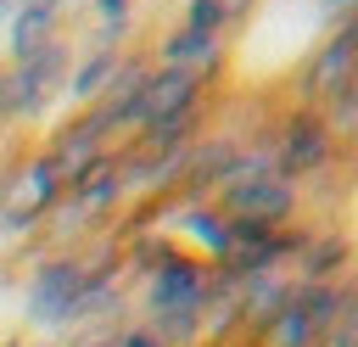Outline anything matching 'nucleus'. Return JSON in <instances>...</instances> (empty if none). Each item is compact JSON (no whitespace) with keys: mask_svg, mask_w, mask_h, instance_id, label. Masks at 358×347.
<instances>
[{"mask_svg":"<svg viewBox=\"0 0 358 347\" xmlns=\"http://www.w3.org/2000/svg\"><path fill=\"white\" fill-rule=\"evenodd\" d=\"M213 313V263L162 252L145 280V325L162 336V347H190Z\"/></svg>","mask_w":358,"mask_h":347,"instance_id":"1","label":"nucleus"},{"mask_svg":"<svg viewBox=\"0 0 358 347\" xmlns=\"http://www.w3.org/2000/svg\"><path fill=\"white\" fill-rule=\"evenodd\" d=\"M218 213L224 218H257L285 229V218H296V185L285 174H274L268 157H241L229 168V179L218 185Z\"/></svg>","mask_w":358,"mask_h":347,"instance_id":"2","label":"nucleus"},{"mask_svg":"<svg viewBox=\"0 0 358 347\" xmlns=\"http://www.w3.org/2000/svg\"><path fill=\"white\" fill-rule=\"evenodd\" d=\"M101 280H112V274L101 269V257L62 252V257H50V263H39V269H34L28 313H34L39 325H73V313H78L84 291H90V285H101Z\"/></svg>","mask_w":358,"mask_h":347,"instance_id":"3","label":"nucleus"},{"mask_svg":"<svg viewBox=\"0 0 358 347\" xmlns=\"http://www.w3.org/2000/svg\"><path fill=\"white\" fill-rule=\"evenodd\" d=\"M358 78V17L352 22H336V34L319 39V50L302 62L296 73V95L313 106V101H336L347 84Z\"/></svg>","mask_w":358,"mask_h":347,"instance_id":"4","label":"nucleus"},{"mask_svg":"<svg viewBox=\"0 0 358 347\" xmlns=\"http://www.w3.org/2000/svg\"><path fill=\"white\" fill-rule=\"evenodd\" d=\"M330 146H336V134H330V123L313 112V106H302V112H291L285 123H280V140H274V174H285L291 185L296 179H308L324 157H330Z\"/></svg>","mask_w":358,"mask_h":347,"instance_id":"5","label":"nucleus"},{"mask_svg":"<svg viewBox=\"0 0 358 347\" xmlns=\"http://www.w3.org/2000/svg\"><path fill=\"white\" fill-rule=\"evenodd\" d=\"M201 73H179V67H157L145 84H140V101H134V129H157V123H179L201 106Z\"/></svg>","mask_w":358,"mask_h":347,"instance_id":"6","label":"nucleus"},{"mask_svg":"<svg viewBox=\"0 0 358 347\" xmlns=\"http://www.w3.org/2000/svg\"><path fill=\"white\" fill-rule=\"evenodd\" d=\"M252 341H257V347H324V325H319V319L291 297V285H285V302L257 319Z\"/></svg>","mask_w":358,"mask_h":347,"instance_id":"7","label":"nucleus"},{"mask_svg":"<svg viewBox=\"0 0 358 347\" xmlns=\"http://www.w3.org/2000/svg\"><path fill=\"white\" fill-rule=\"evenodd\" d=\"M218 56H224V39H218V34H190V28H179V34H173V39L157 50V62H162V67L201 73V78H213Z\"/></svg>","mask_w":358,"mask_h":347,"instance_id":"8","label":"nucleus"},{"mask_svg":"<svg viewBox=\"0 0 358 347\" xmlns=\"http://www.w3.org/2000/svg\"><path fill=\"white\" fill-rule=\"evenodd\" d=\"M341 263H347V241L341 235H319V241H308L296 252V280L302 285H336Z\"/></svg>","mask_w":358,"mask_h":347,"instance_id":"9","label":"nucleus"},{"mask_svg":"<svg viewBox=\"0 0 358 347\" xmlns=\"http://www.w3.org/2000/svg\"><path fill=\"white\" fill-rule=\"evenodd\" d=\"M56 17H62V11H45V6H17V17H11V62H22V56L45 50V45L56 39Z\"/></svg>","mask_w":358,"mask_h":347,"instance_id":"10","label":"nucleus"},{"mask_svg":"<svg viewBox=\"0 0 358 347\" xmlns=\"http://www.w3.org/2000/svg\"><path fill=\"white\" fill-rule=\"evenodd\" d=\"M117 62H123V56H117L112 45H101V50H95L84 67H73L67 90H73L78 101H101V95H106V84H112V73H117Z\"/></svg>","mask_w":358,"mask_h":347,"instance_id":"11","label":"nucleus"},{"mask_svg":"<svg viewBox=\"0 0 358 347\" xmlns=\"http://www.w3.org/2000/svg\"><path fill=\"white\" fill-rule=\"evenodd\" d=\"M190 235H196V241H207V257L218 263V257H224V246H229V218H224L218 207H196V213H190Z\"/></svg>","mask_w":358,"mask_h":347,"instance_id":"12","label":"nucleus"},{"mask_svg":"<svg viewBox=\"0 0 358 347\" xmlns=\"http://www.w3.org/2000/svg\"><path fill=\"white\" fill-rule=\"evenodd\" d=\"M229 17H235L229 0H190V6H185V28H190V34H218Z\"/></svg>","mask_w":358,"mask_h":347,"instance_id":"13","label":"nucleus"},{"mask_svg":"<svg viewBox=\"0 0 358 347\" xmlns=\"http://www.w3.org/2000/svg\"><path fill=\"white\" fill-rule=\"evenodd\" d=\"M112 347H162V336H157L151 325H129V330L112 336Z\"/></svg>","mask_w":358,"mask_h":347,"instance_id":"14","label":"nucleus"},{"mask_svg":"<svg viewBox=\"0 0 358 347\" xmlns=\"http://www.w3.org/2000/svg\"><path fill=\"white\" fill-rule=\"evenodd\" d=\"M101 17L112 22V34L123 28V17H129V0H101Z\"/></svg>","mask_w":358,"mask_h":347,"instance_id":"15","label":"nucleus"},{"mask_svg":"<svg viewBox=\"0 0 358 347\" xmlns=\"http://www.w3.org/2000/svg\"><path fill=\"white\" fill-rule=\"evenodd\" d=\"M324 11L341 17V22H352V17H358V0H324Z\"/></svg>","mask_w":358,"mask_h":347,"instance_id":"16","label":"nucleus"},{"mask_svg":"<svg viewBox=\"0 0 358 347\" xmlns=\"http://www.w3.org/2000/svg\"><path fill=\"white\" fill-rule=\"evenodd\" d=\"M17 6H45V11H62L67 0H17Z\"/></svg>","mask_w":358,"mask_h":347,"instance_id":"17","label":"nucleus"},{"mask_svg":"<svg viewBox=\"0 0 358 347\" xmlns=\"http://www.w3.org/2000/svg\"><path fill=\"white\" fill-rule=\"evenodd\" d=\"M78 347H112V336H90V341H78Z\"/></svg>","mask_w":358,"mask_h":347,"instance_id":"18","label":"nucleus"}]
</instances>
